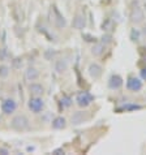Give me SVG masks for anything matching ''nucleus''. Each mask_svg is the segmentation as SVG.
Here are the masks:
<instances>
[{
  "mask_svg": "<svg viewBox=\"0 0 146 155\" xmlns=\"http://www.w3.org/2000/svg\"><path fill=\"white\" fill-rule=\"evenodd\" d=\"M11 125L13 129H17V130H25V129L29 128V120L26 116L18 115V116H16V117H13Z\"/></svg>",
  "mask_w": 146,
  "mask_h": 155,
  "instance_id": "f257e3e1",
  "label": "nucleus"
},
{
  "mask_svg": "<svg viewBox=\"0 0 146 155\" xmlns=\"http://www.w3.org/2000/svg\"><path fill=\"white\" fill-rule=\"evenodd\" d=\"M76 101H77V104H78L80 107H86L94 101V97L88 91H82L77 95Z\"/></svg>",
  "mask_w": 146,
  "mask_h": 155,
  "instance_id": "f03ea898",
  "label": "nucleus"
},
{
  "mask_svg": "<svg viewBox=\"0 0 146 155\" xmlns=\"http://www.w3.org/2000/svg\"><path fill=\"white\" fill-rule=\"evenodd\" d=\"M51 21L56 25L58 28H64L65 26V20H64V17L59 13V11L56 9V8H52V11H51Z\"/></svg>",
  "mask_w": 146,
  "mask_h": 155,
  "instance_id": "7ed1b4c3",
  "label": "nucleus"
},
{
  "mask_svg": "<svg viewBox=\"0 0 146 155\" xmlns=\"http://www.w3.org/2000/svg\"><path fill=\"white\" fill-rule=\"evenodd\" d=\"M45 103L39 97H34L29 101V108L33 111V112H39V111L43 110Z\"/></svg>",
  "mask_w": 146,
  "mask_h": 155,
  "instance_id": "20e7f679",
  "label": "nucleus"
},
{
  "mask_svg": "<svg viewBox=\"0 0 146 155\" xmlns=\"http://www.w3.org/2000/svg\"><path fill=\"white\" fill-rule=\"evenodd\" d=\"M16 108H17V104H16V102L13 101V99H5L2 104L3 112L7 114V115H11L12 112H15Z\"/></svg>",
  "mask_w": 146,
  "mask_h": 155,
  "instance_id": "39448f33",
  "label": "nucleus"
},
{
  "mask_svg": "<svg viewBox=\"0 0 146 155\" xmlns=\"http://www.w3.org/2000/svg\"><path fill=\"white\" fill-rule=\"evenodd\" d=\"M127 87L131 90V91H140L142 89V82H141L140 78H136V77H131L127 82Z\"/></svg>",
  "mask_w": 146,
  "mask_h": 155,
  "instance_id": "423d86ee",
  "label": "nucleus"
},
{
  "mask_svg": "<svg viewBox=\"0 0 146 155\" xmlns=\"http://www.w3.org/2000/svg\"><path fill=\"white\" fill-rule=\"evenodd\" d=\"M108 86H110L111 89H114V90L120 89L123 86V78L120 76H118V74L111 76V78L108 81Z\"/></svg>",
  "mask_w": 146,
  "mask_h": 155,
  "instance_id": "0eeeda50",
  "label": "nucleus"
},
{
  "mask_svg": "<svg viewBox=\"0 0 146 155\" xmlns=\"http://www.w3.org/2000/svg\"><path fill=\"white\" fill-rule=\"evenodd\" d=\"M89 74L93 77V78H99L102 74V68L98 65V64H91L89 67Z\"/></svg>",
  "mask_w": 146,
  "mask_h": 155,
  "instance_id": "6e6552de",
  "label": "nucleus"
},
{
  "mask_svg": "<svg viewBox=\"0 0 146 155\" xmlns=\"http://www.w3.org/2000/svg\"><path fill=\"white\" fill-rule=\"evenodd\" d=\"M85 24H86V22H85V17L82 15L76 16L75 20H73V26H75L76 29H78V30L84 29L85 28Z\"/></svg>",
  "mask_w": 146,
  "mask_h": 155,
  "instance_id": "1a4fd4ad",
  "label": "nucleus"
},
{
  "mask_svg": "<svg viewBox=\"0 0 146 155\" xmlns=\"http://www.w3.org/2000/svg\"><path fill=\"white\" fill-rule=\"evenodd\" d=\"M25 77H26L28 81H35L38 77H39V72H38L35 68H29L25 73Z\"/></svg>",
  "mask_w": 146,
  "mask_h": 155,
  "instance_id": "9d476101",
  "label": "nucleus"
},
{
  "mask_svg": "<svg viewBox=\"0 0 146 155\" xmlns=\"http://www.w3.org/2000/svg\"><path fill=\"white\" fill-rule=\"evenodd\" d=\"M30 93L35 97H39L43 94V86L39 84H32L30 85Z\"/></svg>",
  "mask_w": 146,
  "mask_h": 155,
  "instance_id": "9b49d317",
  "label": "nucleus"
},
{
  "mask_svg": "<svg viewBox=\"0 0 146 155\" xmlns=\"http://www.w3.org/2000/svg\"><path fill=\"white\" fill-rule=\"evenodd\" d=\"M52 128L54 129H63V128H65V119H64V117H56L52 121Z\"/></svg>",
  "mask_w": 146,
  "mask_h": 155,
  "instance_id": "f8f14e48",
  "label": "nucleus"
},
{
  "mask_svg": "<svg viewBox=\"0 0 146 155\" xmlns=\"http://www.w3.org/2000/svg\"><path fill=\"white\" fill-rule=\"evenodd\" d=\"M67 67H68V64H67L65 60H59L56 63V65H55V69H56L59 73H61L67 69Z\"/></svg>",
  "mask_w": 146,
  "mask_h": 155,
  "instance_id": "ddd939ff",
  "label": "nucleus"
},
{
  "mask_svg": "<svg viewBox=\"0 0 146 155\" xmlns=\"http://www.w3.org/2000/svg\"><path fill=\"white\" fill-rule=\"evenodd\" d=\"M84 121V112H76L72 116V123L73 124H80Z\"/></svg>",
  "mask_w": 146,
  "mask_h": 155,
  "instance_id": "4468645a",
  "label": "nucleus"
},
{
  "mask_svg": "<svg viewBox=\"0 0 146 155\" xmlns=\"http://www.w3.org/2000/svg\"><path fill=\"white\" fill-rule=\"evenodd\" d=\"M103 50H105V46H103L102 43H98V45H95V46L93 47V51H91V52L95 55V56H99V55H102Z\"/></svg>",
  "mask_w": 146,
  "mask_h": 155,
  "instance_id": "2eb2a0df",
  "label": "nucleus"
},
{
  "mask_svg": "<svg viewBox=\"0 0 146 155\" xmlns=\"http://www.w3.org/2000/svg\"><path fill=\"white\" fill-rule=\"evenodd\" d=\"M60 103H61V107H63V108H68V107H71V104H72V99H71L69 97H64Z\"/></svg>",
  "mask_w": 146,
  "mask_h": 155,
  "instance_id": "dca6fc26",
  "label": "nucleus"
},
{
  "mask_svg": "<svg viewBox=\"0 0 146 155\" xmlns=\"http://www.w3.org/2000/svg\"><path fill=\"white\" fill-rule=\"evenodd\" d=\"M8 73H9V71H8V67H5V65L0 67V77H7Z\"/></svg>",
  "mask_w": 146,
  "mask_h": 155,
  "instance_id": "f3484780",
  "label": "nucleus"
},
{
  "mask_svg": "<svg viewBox=\"0 0 146 155\" xmlns=\"http://www.w3.org/2000/svg\"><path fill=\"white\" fill-rule=\"evenodd\" d=\"M7 55H8V51H7V48L0 50V60H4V59L7 58Z\"/></svg>",
  "mask_w": 146,
  "mask_h": 155,
  "instance_id": "a211bd4d",
  "label": "nucleus"
},
{
  "mask_svg": "<svg viewBox=\"0 0 146 155\" xmlns=\"http://www.w3.org/2000/svg\"><path fill=\"white\" fill-rule=\"evenodd\" d=\"M54 154H58V155L64 154V150L63 149H58V150H55V151H54Z\"/></svg>",
  "mask_w": 146,
  "mask_h": 155,
  "instance_id": "6ab92c4d",
  "label": "nucleus"
},
{
  "mask_svg": "<svg viewBox=\"0 0 146 155\" xmlns=\"http://www.w3.org/2000/svg\"><path fill=\"white\" fill-rule=\"evenodd\" d=\"M141 74H142V78H145V80H146V69H144V71H142V73H141Z\"/></svg>",
  "mask_w": 146,
  "mask_h": 155,
  "instance_id": "aec40b11",
  "label": "nucleus"
},
{
  "mask_svg": "<svg viewBox=\"0 0 146 155\" xmlns=\"http://www.w3.org/2000/svg\"><path fill=\"white\" fill-rule=\"evenodd\" d=\"M0 153H3V154H8V151L5 149H0Z\"/></svg>",
  "mask_w": 146,
  "mask_h": 155,
  "instance_id": "412c9836",
  "label": "nucleus"
}]
</instances>
